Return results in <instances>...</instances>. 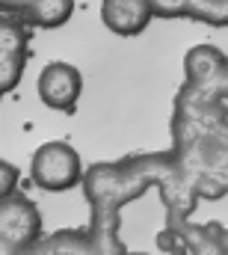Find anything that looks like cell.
Wrapping results in <instances>:
<instances>
[{
	"label": "cell",
	"mask_w": 228,
	"mask_h": 255,
	"mask_svg": "<svg viewBox=\"0 0 228 255\" xmlns=\"http://www.w3.org/2000/svg\"><path fill=\"white\" fill-rule=\"evenodd\" d=\"M39 241H42L39 208L21 193L3 196L0 199V247H6L15 255H24Z\"/></svg>",
	"instance_id": "cell-2"
},
{
	"label": "cell",
	"mask_w": 228,
	"mask_h": 255,
	"mask_svg": "<svg viewBox=\"0 0 228 255\" xmlns=\"http://www.w3.org/2000/svg\"><path fill=\"white\" fill-rule=\"evenodd\" d=\"M0 255H15V253H9V250H6V247H0Z\"/></svg>",
	"instance_id": "cell-9"
},
{
	"label": "cell",
	"mask_w": 228,
	"mask_h": 255,
	"mask_svg": "<svg viewBox=\"0 0 228 255\" xmlns=\"http://www.w3.org/2000/svg\"><path fill=\"white\" fill-rule=\"evenodd\" d=\"M151 18L154 9L148 0H101V21L115 36H136Z\"/></svg>",
	"instance_id": "cell-5"
},
{
	"label": "cell",
	"mask_w": 228,
	"mask_h": 255,
	"mask_svg": "<svg viewBox=\"0 0 228 255\" xmlns=\"http://www.w3.org/2000/svg\"><path fill=\"white\" fill-rule=\"evenodd\" d=\"M30 178L48 193H65L83 181V160L77 148L62 139L42 142L30 157Z\"/></svg>",
	"instance_id": "cell-1"
},
{
	"label": "cell",
	"mask_w": 228,
	"mask_h": 255,
	"mask_svg": "<svg viewBox=\"0 0 228 255\" xmlns=\"http://www.w3.org/2000/svg\"><path fill=\"white\" fill-rule=\"evenodd\" d=\"M190 15L208 24H228V0H190Z\"/></svg>",
	"instance_id": "cell-7"
},
{
	"label": "cell",
	"mask_w": 228,
	"mask_h": 255,
	"mask_svg": "<svg viewBox=\"0 0 228 255\" xmlns=\"http://www.w3.org/2000/svg\"><path fill=\"white\" fill-rule=\"evenodd\" d=\"M15 184H18V169L6 160H0V199L15 193Z\"/></svg>",
	"instance_id": "cell-8"
},
{
	"label": "cell",
	"mask_w": 228,
	"mask_h": 255,
	"mask_svg": "<svg viewBox=\"0 0 228 255\" xmlns=\"http://www.w3.org/2000/svg\"><path fill=\"white\" fill-rule=\"evenodd\" d=\"M24 54H27L24 27L0 15V95L18 83L21 68H24Z\"/></svg>",
	"instance_id": "cell-4"
},
{
	"label": "cell",
	"mask_w": 228,
	"mask_h": 255,
	"mask_svg": "<svg viewBox=\"0 0 228 255\" xmlns=\"http://www.w3.org/2000/svg\"><path fill=\"white\" fill-rule=\"evenodd\" d=\"M36 92H39V98H42L45 107L59 110V113H68V110H74L77 101H80L83 77H80V71L71 63L54 60V63H48L39 71Z\"/></svg>",
	"instance_id": "cell-3"
},
{
	"label": "cell",
	"mask_w": 228,
	"mask_h": 255,
	"mask_svg": "<svg viewBox=\"0 0 228 255\" xmlns=\"http://www.w3.org/2000/svg\"><path fill=\"white\" fill-rule=\"evenodd\" d=\"M74 0H30L21 12L30 27H62L71 18Z\"/></svg>",
	"instance_id": "cell-6"
}]
</instances>
